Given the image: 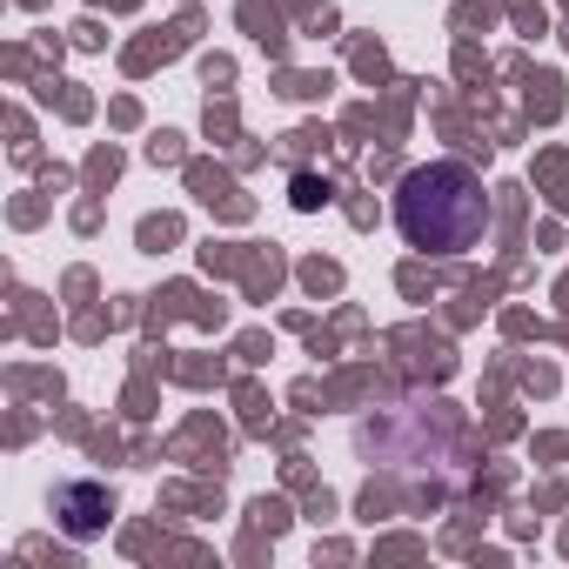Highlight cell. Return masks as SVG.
I'll return each mask as SVG.
<instances>
[{
    "label": "cell",
    "mask_w": 569,
    "mask_h": 569,
    "mask_svg": "<svg viewBox=\"0 0 569 569\" xmlns=\"http://www.w3.org/2000/svg\"><path fill=\"white\" fill-rule=\"evenodd\" d=\"M396 221L409 234V248L429 254H469L489 234V194L462 161H429L416 174H402L396 188Z\"/></svg>",
    "instance_id": "obj_1"
},
{
    "label": "cell",
    "mask_w": 569,
    "mask_h": 569,
    "mask_svg": "<svg viewBox=\"0 0 569 569\" xmlns=\"http://www.w3.org/2000/svg\"><path fill=\"white\" fill-rule=\"evenodd\" d=\"M61 509H68V536H94L108 522V489H61Z\"/></svg>",
    "instance_id": "obj_2"
}]
</instances>
